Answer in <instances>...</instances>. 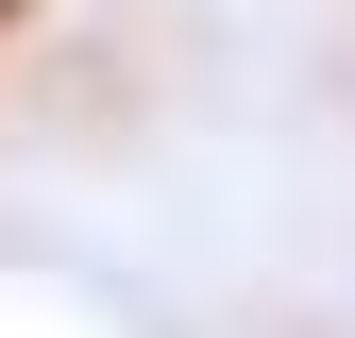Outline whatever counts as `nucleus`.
Returning <instances> with one entry per match:
<instances>
[{"mask_svg": "<svg viewBox=\"0 0 355 338\" xmlns=\"http://www.w3.org/2000/svg\"><path fill=\"white\" fill-rule=\"evenodd\" d=\"M0 17H17V0H0Z\"/></svg>", "mask_w": 355, "mask_h": 338, "instance_id": "f257e3e1", "label": "nucleus"}]
</instances>
